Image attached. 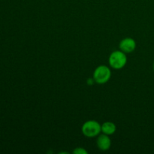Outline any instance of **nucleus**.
I'll list each match as a JSON object with an SVG mask.
<instances>
[{
    "mask_svg": "<svg viewBox=\"0 0 154 154\" xmlns=\"http://www.w3.org/2000/svg\"><path fill=\"white\" fill-rule=\"evenodd\" d=\"M81 132L87 138H95L102 132V125L96 120H88L83 124Z\"/></svg>",
    "mask_w": 154,
    "mask_h": 154,
    "instance_id": "f257e3e1",
    "label": "nucleus"
},
{
    "mask_svg": "<svg viewBox=\"0 0 154 154\" xmlns=\"http://www.w3.org/2000/svg\"><path fill=\"white\" fill-rule=\"evenodd\" d=\"M109 65L114 69H121L124 67L127 63V57L123 51H115L110 54Z\"/></svg>",
    "mask_w": 154,
    "mask_h": 154,
    "instance_id": "f03ea898",
    "label": "nucleus"
},
{
    "mask_svg": "<svg viewBox=\"0 0 154 154\" xmlns=\"http://www.w3.org/2000/svg\"><path fill=\"white\" fill-rule=\"evenodd\" d=\"M93 80L99 84H106L111 77V72L109 68L105 65L99 66L93 72Z\"/></svg>",
    "mask_w": 154,
    "mask_h": 154,
    "instance_id": "7ed1b4c3",
    "label": "nucleus"
},
{
    "mask_svg": "<svg viewBox=\"0 0 154 154\" xmlns=\"http://www.w3.org/2000/svg\"><path fill=\"white\" fill-rule=\"evenodd\" d=\"M119 48L125 54H130L136 48V42L132 38H125L119 44Z\"/></svg>",
    "mask_w": 154,
    "mask_h": 154,
    "instance_id": "20e7f679",
    "label": "nucleus"
},
{
    "mask_svg": "<svg viewBox=\"0 0 154 154\" xmlns=\"http://www.w3.org/2000/svg\"><path fill=\"white\" fill-rule=\"evenodd\" d=\"M98 147L102 151H106L110 149L111 146V140L108 135L102 134L98 135L97 141H96Z\"/></svg>",
    "mask_w": 154,
    "mask_h": 154,
    "instance_id": "39448f33",
    "label": "nucleus"
},
{
    "mask_svg": "<svg viewBox=\"0 0 154 154\" xmlns=\"http://www.w3.org/2000/svg\"><path fill=\"white\" fill-rule=\"evenodd\" d=\"M116 130H117L116 125L112 122H105L102 125V132L103 134H105V135H113L114 133H115Z\"/></svg>",
    "mask_w": 154,
    "mask_h": 154,
    "instance_id": "423d86ee",
    "label": "nucleus"
},
{
    "mask_svg": "<svg viewBox=\"0 0 154 154\" xmlns=\"http://www.w3.org/2000/svg\"><path fill=\"white\" fill-rule=\"evenodd\" d=\"M73 153L75 154H87V151L83 147H77L73 150Z\"/></svg>",
    "mask_w": 154,
    "mask_h": 154,
    "instance_id": "0eeeda50",
    "label": "nucleus"
},
{
    "mask_svg": "<svg viewBox=\"0 0 154 154\" xmlns=\"http://www.w3.org/2000/svg\"><path fill=\"white\" fill-rule=\"evenodd\" d=\"M153 71H154V61H153Z\"/></svg>",
    "mask_w": 154,
    "mask_h": 154,
    "instance_id": "6e6552de",
    "label": "nucleus"
}]
</instances>
